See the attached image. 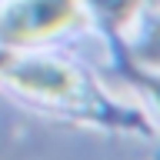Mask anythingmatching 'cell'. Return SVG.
Returning <instances> with one entry per match:
<instances>
[{"mask_svg": "<svg viewBox=\"0 0 160 160\" xmlns=\"http://www.w3.org/2000/svg\"><path fill=\"white\" fill-rule=\"evenodd\" d=\"M137 60L143 63V67H157L160 70V23L153 30H150V37L140 43V50H137Z\"/></svg>", "mask_w": 160, "mask_h": 160, "instance_id": "obj_4", "label": "cell"}, {"mask_svg": "<svg viewBox=\"0 0 160 160\" xmlns=\"http://www.w3.org/2000/svg\"><path fill=\"white\" fill-rule=\"evenodd\" d=\"M143 0H87V7L97 13V20L110 30H123L130 20L137 17Z\"/></svg>", "mask_w": 160, "mask_h": 160, "instance_id": "obj_3", "label": "cell"}, {"mask_svg": "<svg viewBox=\"0 0 160 160\" xmlns=\"http://www.w3.org/2000/svg\"><path fill=\"white\" fill-rule=\"evenodd\" d=\"M0 80H10L13 87L37 93V97H50V100H67L77 103L83 87H80L77 73L63 63L53 60H27L10 53L7 47H0Z\"/></svg>", "mask_w": 160, "mask_h": 160, "instance_id": "obj_2", "label": "cell"}, {"mask_svg": "<svg viewBox=\"0 0 160 160\" xmlns=\"http://www.w3.org/2000/svg\"><path fill=\"white\" fill-rule=\"evenodd\" d=\"M140 83H143V87L150 90V93H153V97H157V103H160V77H143V73H140Z\"/></svg>", "mask_w": 160, "mask_h": 160, "instance_id": "obj_5", "label": "cell"}, {"mask_svg": "<svg viewBox=\"0 0 160 160\" xmlns=\"http://www.w3.org/2000/svg\"><path fill=\"white\" fill-rule=\"evenodd\" d=\"M80 20L77 0H13L0 13V47H27Z\"/></svg>", "mask_w": 160, "mask_h": 160, "instance_id": "obj_1", "label": "cell"}]
</instances>
